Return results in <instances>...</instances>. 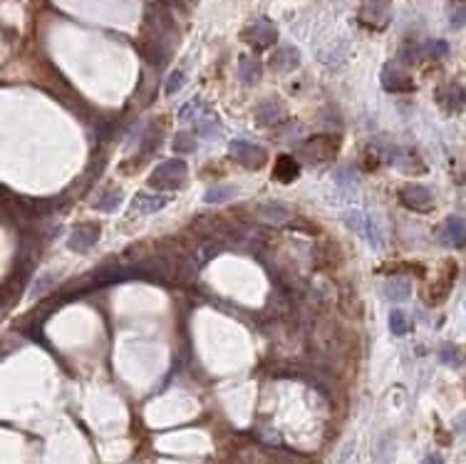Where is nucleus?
<instances>
[{
    "mask_svg": "<svg viewBox=\"0 0 466 464\" xmlns=\"http://www.w3.org/2000/svg\"><path fill=\"white\" fill-rule=\"evenodd\" d=\"M186 164L181 159H166L157 167L154 172L149 174V186L154 189H164V191H171V189H179L186 184Z\"/></svg>",
    "mask_w": 466,
    "mask_h": 464,
    "instance_id": "obj_1",
    "label": "nucleus"
},
{
    "mask_svg": "<svg viewBox=\"0 0 466 464\" xmlns=\"http://www.w3.org/2000/svg\"><path fill=\"white\" fill-rule=\"evenodd\" d=\"M337 144H340V139H337L335 135H315V137H310V139H305L303 144L298 147V152L305 162L320 164V162H327L335 157Z\"/></svg>",
    "mask_w": 466,
    "mask_h": 464,
    "instance_id": "obj_2",
    "label": "nucleus"
},
{
    "mask_svg": "<svg viewBox=\"0 0 466 464\" xmlns=\"http://www.w3.org/2000/svg\"><path fill=\"white\" fill-rule=\"evenodd\" d=\"M357 20L370 30H385L392 20V0H362Z\"/></svg>",
    "mask_w": 466,
    "mask_h": 464,
    "instance_id": "obj_3",
    "label": "nucleus"
},
{
    "mask_svg": "<svg viewBox=\"0 0 466 464\" xmlns=\"http://www.w3.org/2000/svg\"><path fill=\"white\" fill-rule=\"evenodd\" d=\"M240 38H243L250 48L268 50L270 45H275V40H278V30H275V25L268 23V20H255V23H250L248 28L243 30Z\"/></svg>",
    "mask_w": 466,
    "mask_h": 464,
    "instance_id": "obj_4",
    "label": "nucleus"
},
{
    "mask_svg": "<svg viewBox=\"0 0 466 464\" xmlns=\"http://www.w3.org/2000/svg\"><path fill=\"white\" fill-rule=\"evenodd\" d=\"M231 157L238 164H243L245 169H260V167L268 162V154H265V149L263 147H258V144H250V142H243V139H238V142H231Z\"/></svg>",
    "mask_w": 466,
    "mask_h": 464,
    "instance_id": "obj_5",
    "label": "nucleus"
},
{
    "mask_svg": "<svg viewBox=\"0 0 466 464\" xmlns=\"http://www.w3.org/2000/svg\"><path fill=\"white\" fill-rule=\"evenodd\" d=\"M399 201H402V206L412 209V211H429L434 204V194L429 186H422V184H407L402 186V191H399Z\"/></svg>",
    "mask_w": 466,
    "mask_h": 464,
    "instance_id": "obj_6",
    "label": "nucleus"
},
{
    "mask_svg": "<svg viewBox=\"0 0 466 464\" xmlns=\"http://www.w3.org/2000/svg\"><path fill=\"white\" fill-rule=\"evenodd\" d=\"M437 238L449 248H464L466 246V221L459 216H449L437 228Z\"/></svg>",
    "mask_w": 466,
    "mask_h": 464,
    "instance_id": "obj_7",
    "label": "nucleus"
},
{
    "mask_svg": "<svg viewBox=\"0 0 466 464\" xmlns=\"http://www.w3.org/2000/svg\"><path fill=\"white\" fill-rule=\"evenodd\" d=\"M382 88L387 93H412L414 90V80L407 70H402L397 63H387L382 68Z\"/></svg>",
    "mask_w": 466,
    "mask_h": 464,
    "instance_id": "obj_8",
    "label": "nucleus"
},
{
    "mask_svg": "<svg viewBox=\"0 0 466 464\" xmlns=\"http://www.w3.org/2000/svg\"><path fill=\"white\" fill-rule=\"evenodd\" d=\"M434 97H437V105L442 107L444 112H449V115H457V112H462L466 107V93L462 85H457V83L442 85Z\"/></svg>",
    "mask_w": 466,
    "mask_h": 464,
    "instance_id": "obj_9",
    "label": "nucleus"
},
{
    "mask_svg": "<svg viewBox=\"0 0 466 464\" xmlns=\"http://www.w3.org/2000/svg\"><path fill=\"white\" fill-rule=\"evenodd\" d=\"M97 241H100V226L87 221V223L75 226V231L70 233V238H68V246L78 253H85V251H90Z\"/></svg>",
    "mask_w": 466,
    "mask_h": 464,
    "instance_id": "obj_10",
    "label": "nucleus"
},
{
    "mask_svg": "<svg viewBox=\"0 0 466 464\" xmlns=\"http://www.w3.org/2000/svg\"><path fill=\"white\" fill-rule=\"evenodd\" d=\"M253 213H255V218H260V221L283 223L293 216V206L285 201H265V204H258Z\"/></svg>",
    "mask_w": 466,
    "mask_h": 464,
    "instance_id": "obj_11",
    "label": "nucleus"
},
{
    "mask_svg": "<svg viewBox=\"0 0 466 464\" xmlns=\"http://www.w3.org/2000/svg\"><path fill=\"white\" fill-rule=\"evenodd\" d=\"M283 117H285V107L280 105L278 100H263V102H258L253 110V120H255V125H260V127L278 125Z\"/></svg>",
    "mask_w": 466,
    "mask_h": 464,
    "instance_id": "obj_12",
    "label": "nucleus"
},
{
    "mask_svg": "<svg viewBox=\"0 0 466 464\" xmlns=\"http://www.w3.org/2000/svg\"><path fill=\"white\" fill-rule=\"evenodd\" d=\"M392 164L397 167L402 174H424V172H427V164L419 159V154L414 149H394Z\"/></svg>",
    "mask_w": 466,
    "mask_h": 464,
    "instance_id": "obj_13",
    "label": "nucleus"
},
{
    "mask_svg": "<svg viewBox=\"0 0 466 464\" xmlns=\"http://www.w3.org/2000/svg\"><path fill=\"white\" fill-rule=\"evenodd\" d=\"M444 268H447V271H444V276H439L437 283H432V288H429V290H432V293L427 295L429 303H442V300L449 295V288H452L454 278H457V263L447 261V263H444Z\"/></svg>",
    "mask_w": 466,
    "mask_h": 464,
    "instance_id": "obj_14",
    "label": "nucleus"
},
{
    "mask_svg": "<svg viewBox=\"0 0 466 464\" xmlns=\"http://www.w3.org/2000/svg\"><path fill=\"white\" fill-rule=\"evenodd\" d=\"M169 204L166 196H157V194H137L132 199V213L134 216H147V213H157Z\"/></svg>",
    "mask_w": 466,
    "mask_h": 464,
    "instance_id": "obj_15",
    "label": "nucleus"
},
{
    "mask_svg": "<svg viewBox=\"0 0 466 464\" xmlns=\"http://www.w3.org/2000/svg\"><path fill=\"white\" fill-rule=\"evenodd\" d=\"M300 174V164L295 162V157L290 154H280L278 159H275V169H273V179L280 181V184H290V181H295Z\"/></svg>",
    "mask_w": 466,
    "mask_h": 464,
    "instance_id": "obj_16",
    "label": "nucleus"
},
{
    "mask_svg": "<svg viewBox=\"0 0 466 464\" xmlns=\"http://www.w3.org/2000/svg\"><path fill=\"white\" fill-rule=\"evenodd\" d=\"M300 63V55L295 48H290V45H285V48H278L273 55H270V68L275 70V73H290V70H295Z\"/></svg>",
    "mask_w": 466,
    "mask_h": 464,
    "instance_id": "obj_17",
    "label": "nucleus"
},
{
    "mask_svg": "<svg viewBox=\"0 0 466 464\" xmlns=\"http://www.w3.org/2000/svg\"><path fill=\"white\" fill-rule=\"evenodd\" d=\"M260 73H263V68H260V63L253 58V55H240V58H238V78H240V83L255 85L260 80Z\"/></svg>",
    "mask_w": 466,
    "mask_h": 464,
    "instance_id": "obj_18",
    "label": "nucleus"
},
{
    "mask_svg": "<svg viewBox=\"0 0 466 464\" xmlns=\"http://www.w3.org/2000/svg\"><path fill=\"white\" fill-rule=\"evenodd\" d=\"M235 189L233 184H218V186H211L206 194H203V201L206 204H226V201H231V199L235 196Z\"/></svg>",
    "mask_w": 466,
    "mask_h": 464,
    "instance_id": "obj_19",
    "label": "nucleus"
},
{
    "mask_svg": "<svg viewBox=\"0 0 466 464\" xmlns=\"http://www.w3.org/2000/svg\"><path fill=\"white\" fill-rule=\"evenodd\" d=\"M385 290H387V298L389 300L399 303V300H407L409 298V293H412V285H409V280H404V278H394V280H389V283L385 285Z\"/></svg>",
    "mask_w": 466,
    "mask_h": 464,
    "instance_id": "obj_20",
    "label": "nucleus"
},
{
    "mask_svg": "<svg viewBox=\"0 0 466 464\" xmlns=\"http://www.w3.org/2000/svg\"><path fill=\"white\" fill-rule=\"evenodd\" d=\"M196 130L201 137H206V139H213V137H218V132H221V125H218V120L213 115H203L201 120L196 122Z\"/></svg>",
    "mask_w": 466,
    "mask_h": 464,
    "instance_id": "obj_21",
    "label": "nucleus"
},
{
    "mask_svg": "<svg viewBox=\"0 0 466 464\" xmlns=\"http://www.w3.org/2000/svg\"><path fill=\"white\" fill-rule=\"evenodd\" d=\"M171 147H174V152H179V154H191V152L196 149V137H194L191 132H176Z\"/></svg>",
    "mask_w": 466,
    "mask_h": 464,
    "instance_id": "obj_22",
    "label": "nucleus"
},
{
    "mask_svg": "<svg viewBox=\"0 0 466 464\" xmlns=\"http://www.w3.org/2000/svg\"><path fill=\"white\" fill-rule=\"evenodd\" d=\"M389 330L394 335H404L409 330V315L404 310H392L389 313Z\"/></svg>",
    "mask_w": 466,
    "mask_h": 464,
    "instance_id": "obj_23",
    "label": "nucleus"
},
{
    "mask_svg": "<svg viewBox=\"0 0 466 464\" xmlns=\"http://www.w3.org/2000/svg\"><path fill=\"white\" fill-rule=\"evenodd\" d=\"M120 201H122L120 189H110V191H105V196L97 199V209H100V211H115V209L120 206Z\"/></svg>",
    "mask_w": 466,
    "mask_h": 464,
    "instance_id": "obj_24",
    "label": "nucleus"
},
{
    "mask_svg": "<svg viewBox=\"0 0 466 464\" xmlns=\"http://www.w3.org/2000/svg\"><path fill=\"white\" fill-rule=\"evenodd\" d=\"M203 115H206V110H203L201 102H189V105H184V107H181V115H179V117H181L184 122H189V120L198 122Z\"/></svg>",
    "mask_w": 466,
    "mask_h": 464,
    "instance_id": "obj_25",
    "label": "nucleus"
},
{
    "mask_svg": "<svg viewBox=\"0 0 466 464\" xmlns=\"http://www.w3.org/2000/svg\"><path fill=\"white\" fill-rule=\"evenodd\" d=\"M439 360H442L444 365L459 368V365H462V353H459L457 348H452V345H444V348L439 350Z\"/></svg>",
    "mask_w": 466,
    "mask_h": 464,
    "instance_id": "obj_26",
    "label": "nucleus"
},
{
    "mask_svg": "<svg viewBox=\"0 0 466 464\" xmlns=\"http://www.w3.org/2000/svg\"><path fill=\"white\" fill-rule=\"evenodd\" d=\"M424 50H427V53L432 55V58H444L449 48H447V43H444V40H437V43H429Z\"/></svg>",
    "mask_w": 466,
    "mask_h": 464,
    "instance_id": "obj_27",
    "label": "nucleus"
},
{
    "mask_svg": "<svg viewBox=\"0 0 466 464\" xmlns=\"http://www.w3.org/2000/svg\"><path fill=\"white\" fill-rule=\"evenodd\" d=\"M452 25H454V28H466V5H459V8H454Z\"/></svg>",
    "mask_w": 466,
    "mask_h": 464,
    "instance_id": "obj_28",
    "label": "nucleus"
},
{
    "mask_svg": "<svg viewBox=\"0 0 466 464\" xmlns=\"http://www.w3.org/2000/svg\"><path fill=\"white\" fill-rule=\"evenodd\" d=\"M181 85H184V73H174L166 83V95H174L176 90H181Z\"/></svg>",
    "mask_w": 466,
    "mask_h": 464,
    "instance_id": "obj_29",
    "label": "nucleus"
},
{
    "mask_svg": "<svg viewBox=\"0 0 466 464\" xmlns=\"http://www.w3.org/2000/svg\"><path fill=\"white\" fill-rule=\"evenodd\" d=\"M50 283H53V278H50V276H43V278L38 280V283H35V293H33V295H38V293H45L43 288H45V285H50Z\"/></svg>",
    "mask_w": 466,
    "mask_h": 464,
    "instance_id": "obj_30",
    "label": "nucleus"
},
{
    "mask_svg": "<svg viewBox=\"0 0 466 464\" xmlns=\"http://www.w3.org/2000/svg\"><path fill=\"white\" fill-rule=\"evenodd\" d=\"M457 430H459V432H466V412H462V415H459V420H457Z\"/></svg>",
    "mask_w": 466,
    "mask_h": 464,
    "instance_id": "obj_31",
    "label": "nucleus"
},
{
    "mask_svg": "<svg viewBox=\"0 0 466 464\" xmlns=\"http://www.w3.org/2000/svg\"><path fill=\"white\" fill-rule=\"evenodd\" d=\"M424 464H442V457H439V455H429Z\"/></svg>",
    "mask_w": 466,
    "mask_h": 464,
    "instance_id": "obj_32",
    "label": "nucleus"
}]
</instances>
